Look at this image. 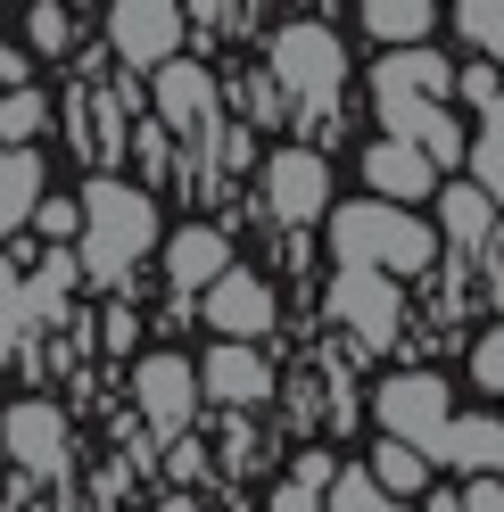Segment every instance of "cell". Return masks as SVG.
Listing matches in <instances>:
<instances>
[{
  "label": "cell",
  "mask_w": 504,
  "mask_h": 512,
  "mask_svg": "<svg viewBox=\"0 0 504 512\" xmlns=\"http://www.w3.org/2000/svg\"><path fill=\"white\" fill-rule=\"evenodd\" d=\"M83 248H75V265L100 281V290H116L124 273L141 265V256L157 248V199L141 182H116V174H91V190H83Z\"/></svg>",
  "instance_id": "1"
},
{
  "label": "cell",
  "mask_w": 504,
  "mask_h": 512,
  "mask_svg": "<svg viewBox=\"0 0 504 512\" xmlns=\"http://www.w3.org/2000/svg\"><path fill=\"white\" fill-rule=\"evenodd\" d=\"M331 256L339 273H430L438 265V232L405 207H381V199H356V207H331Z\"/></svg>",
  "instance_id": "2"
},
{
  "label": "cell",
  "mask_w": 504,
  "mask_h": 512,
  "mask_svg": "<svg viewBox=\"0 0 504 512\" xmlns=\"http://www.w3.org/2000/svg\"><path fill=\"white\" fill-rule=\"evenodd\" d=\"M265 83H273L298 116H314V124H323V116H331V100H339V83H348V50H339V34H331V25L298 17V25H281V34H273Z\"/></svg>",
  "instance_id": "3"
},
{
  "label": "cell",
  "mask_w": 504,
  "mask_h": 512,
  "mask_svg": "<svg viewBox=\"0 0 504 512\" xmlns=\"http://www.w3.org/2000/svg\"><path fill=\"white\" fill-rule=\"evenodd\" d=\"M372 413H381V430L389 446H405V455H447V422H455V397H447V380L438 372H397L372 389Z\"/></svg>",
  "instance_id": "4"
},
{
  "label": "cell",
  "mask_w": 504,
  "mask_h": 512,
  "mask_svg": "<svg viewBox=\"0 0 504 512\" xmlns=\"http://www.w3.org/2000/svg\"><path fill=\"white\" fill-rule=\"evenodd\" d=\"M331 323L348 331L356 347L381 356V347L405 339V290H397V281H381V273H339V281H331Z\"/></svg>",
  "instance_id": "5"
},
{
  "label": "cell",
  "mask_w": 504,
  "mask_h": 512,
  "mask_svg": "<svg viewBox=\"0 0 504 512\" xmlns=\"http://www.w3.org/2000/svg\"><path fill=\"white\" fill-rule=\"evenodd\" d=\"M133 413L157 430V438H191V422H199V372L174 356H141L133 364Z\"/></svg>",
  "instance_id": "6"
},
{
  "label": "cell",
  "mask_w": 504,
  "mask_h": 512,
  "mask_svg": "<svg viewBox=\"0 0 504 512\" xmlns=\"http://www.w3.org/2000/svg\"><path fill=\"white\" fill-rule=\"evenodd\" d=\"M265 215L281 223V232H298V223L331 215V166H323V157H314L306 141L265 157Z\"/></svg>",
  "instance_id": "7"
},
{
  "label": "cell",
  "mask_w": 504,
  "mask_h": 512,
  "mask_svg": "<svg viewBox=\"0 0 504 512\" xmlns=\"http://www.w3.org/2000/svg\"><path fill=\"white\" fill-rule=\"evenodd\" d=\"M182 34H191V17L174 9V0H116L108 9V50L124 58V67H166V58L182 50Z\"/></svg>",
  "instance_id": "8"
},
{
  "label": "cell",
  "mask_w": 504,
  "mask_h": 512,
  "mask_svg": "<svg viewBox=\"0 0 504 512\" xmlns=\"http://www.w3.org/2000/svg\"><path fill=\"white\" fill-rule=\"evenodd\" d=\"M207 306V331L215 339H232V347H257L265 331H273V314H281V298H273V281H257V273H224V281H215V290L199 298Z\"/></svg>",
  "instance_id": "9"
},
{
  "label": "cell",
  "mask_w": 504,
  "mask_h": 512,
  "mask_svg": "<svg viewBox=\"0 0 504 512\" xmlns=\"http://www.w3.org/2000/svg\"><path fill=\"white\" fill-rule=\"evenodd\" d=\"M157 133H182V141H199V133H215V75L207 67H191V58H166L157 67Z\"/></svg>",
  "instance_id": "10"
},
{
  "label": "cell",
  "mask_w": 504,
  "mask_h": 512,
  "mask_svg": "<svg viewBox=\"0 0 504 512\" xmlns=\"http://www.w3.org/2000/svg\"><path fill=\"white\" fill-rule=\"evenodd\" d=\"M199 397L232 405V413H257V405L273 397V364H265V347H232V339H215V347H207V372H199Z\"/></svg>",
  "instance_id": "11"
},
{
  "label": "cell",
  "mask_w": 504,
  "mask_h": 512,
  "mask_svg": "<svg viewBox=\"0 0 504 512\" xmlns=\"http://www.w3.org/2000/svg\"><path fill=\"white\" fill-rule=\"evenodd\" d=\"M0 438H9V455L25 463V471H67V413H58L50 397H25V405H9L0 413Z\"/></svg>",
  "instance_id": "12"
},
{
  "label": "cell",
  "mask_w": 504,
  "mask_h": 512,
  "mask_svg": "<svg viewBox=\"0 0 504 512\" xmlns=\"http://www.w3.org/2000/svg\"><path fill=\"white\" fill-rule=\"evenodd\" d=\"M224 273H232V240L215 232V223H182V232L166 240V281H174V290H199L207 298Z\"/></svg>",
  "instance_id": "13"
},
{
  "label": "cell",
  "mask_w": 504,
  "mask_h": 512,
  "mask_svg": "<svg viewBox=\"0 0 504 512\" xmlns=\"http://www.w3.org/2000/svg\"><path fill=\"white\" fill-rule=\"evenodd\" d=\"M364 182H372V199H381V207H414V199L438 190V166L414 157L405 141H372V149H364Z\"/></svg>",
  "instance_id": "14"
},
{
  "label": "cell",
  "mask_w": 504,
  "mask_h": 512,
  "mask_svg": "<svg viewBox=\"0 0 504 512\" xmlns=\"http://www.w3.org/2000/svg\"><path fill=\"white\" fill-rule=\"evenodd\" d=\"M455 91V67L438 50H389L372 67V100H447Z\"/></svg>",
  "instance_id": "15"
},
{
  "label": "cell",
  "mask_w": 504,
  "mask_h": 512,
  "mask_svg": "<svg viewBox=\"0 0 504 512\" xmlns=\"http://www.w3.org/2000/svg\"><path fill=\"white\" fill-rule=\"evenodd\" d=\"M447 463L471 479H504V413H455L447 422Z\"/></svg>",
  "instance_id": "16"
},
{
  "label": "cell",
  "mask_w": 504,
  "mask_h": 512,
  "mask_svg": "<svg viewBox=\"0 0 504 512\" xmlns=\"http://www.w3.org/2000/svg\"><path fill=\"white\" fill-rule=\"evenodd\" d=\"M438 240H447V248H488L496 240V207L480 199V190H471V182H455V190H438Z\"/></svg>",
  "instance_id": "17"
},
{
  "label": "cell",
  "mask_w": 504,
  "mask_h": 512,
  "mask_svg": "<svg viewBox=\"0 0 504 512\" xmlns=\"http://www.w3.org/2000/svg\"><path fill=\"white\" fill-rule=\"evenodd\" d=\"M430 25H438L430 0H364V34L389 50H430Z\"/></svg>",
  "instance_id": "18"
},
{
  "label": "cell",
  "mask_w": 504,
  "mask_h": 512,
  "mask_svg": "<svg viewBox=\"0 0 504 512\" xmlns=\"http://www.w3.org/2000/svg\"><path fill=\"white\" fill-rule=\"evenodd\" d=\"M463 157H471V190H480L488 207H504V100L496 108H480V133H463Z\"/></svg>",
  "instance_id": "19"
},
{
  "label": "cell",
  "mask_w": 504,
  "mask_h": 512,
  "mask_svg": "<svg viewBox=\"0 0 504 512\" xmlns=\"http://www.w3.org/2000/svg\"><path fill=\"white\" fill-rule=\"evenodd\" d=\"M34 207H42V157L34 149H9V157H0V240H9Z\"/></svg>",
  "instance_id": "20"
},
{
  "label": "cell",
  "mask_w": 504,
  "mask_h": 512,
  "mask_svg": "<svg viewBox=\"0 0 504 512\" xmlns=\"http://www.w3.org/2000/svg\"><path fill=\"white\" fill-rule=\"evenodd\" d=\"M364 471H372V488H381L389 504H397V496H422V488H430V463H422V455H405V446H381V455H372Z\"/></svg>",
  "instance_id": "21"
},
{
  "label": "cell",
  "mask_w": 504,
  "mask_h": 512,
  "mask_svg": "<svg viewBox=\"0 0 504 512\" xmlns=\"http://www.w3.org/2000/svg\"><path fill=\"white\" fill-rule=\"evenodd\" d=\"M42 124H50V100H42L34 83H17L9 100H0V141H34Z\"/></svg>",
  "instance_id": "22"
},
{
  "label": "cell",
  "mask_w": 504,
  "mask_h": 512,
  "mask_svg": "<svg viewBox=\"0 0 504 512\" xmlns=\"http://www.w3.org/2000/svg\"><path fill=\"white\" fill-rule=\"evenodd\" d=\"M455 25H463V42H480V50H488V67L504 58V0H463Z\"/></svg>",
  "instance_id": "23"
},
{
  "label": "cell",
  "mask_w": 504,
  "mask_h": 512,
  "mask_svg": "<svg viewBox=\"0 0 504 512\" xmlns=\"http://www.w3.org/2000/svg\"><path fill=\"white\" fill-rule=\"evenodd\" d=\"M323 512H397V504L372 488V471H331V504Z\"/></svg>",
  "instance_id": "24"
},
{
  "label": "cell",
  "mask_w": 504,
  "mask_h": 512,
  "mask_svg": "<svg viewBox=\"0 0 504 512\" xmlns=\"http://www.w3.org/2000/svg\"><path fill=\"white\" fill-rule=\"evenodd\" d=\"M75 281H83V265H75V256H42V273H34V290H25V298H34V314H50L58 298L75 290Z\"/></svg>",
  "instance_id": "25"
},
{
  "label": "cell",
  "mask_w": 504,
  "mask_h": 512,
  "mask_svg": "<svg viewBox=\"0 0 504 512\" xmlns=\"http://www.w3.org/2000/svg\"><path fill=\"white\" fill-rule=\"evenodd\" d=\"M471 380H480L488 397H504V323H488L480 339H471Z\"/></svg>",
  "instance_id": "26"
},
{
  "label": "cell",
  "mask_w": 504,
  "mask_h": 512,
  "mask_svg": "<svg viewBox=\"0 0 504 512\" xmlns=\"http://www.w3.org/2000/svg\"><path fill=\"white\" fill-rule=\"evenodd\" d=\"M34 223H42L50 240H75V232H83V207H75V199H50V190H42V207H34Z\"/></svg>",
  "instance_id": "27"
},
{
  "label": "cell",
  "mask_w": 504,
  "mask_h": 512,
  "mask_svg": "<svg viewBox=\"0 0 504 512\" xmlns=\"http://www.w3.org/2000/svg\"><path fill=\"white\" fill-rule=\"evenodd\" d=\"M25 34H34V50H67L75 25H67V9H34V17H25Z\"/></svg>",
  "instance_id": "28"
},
{
  "label": "cell",
  "mask_w": 504,
  "mask_h": 512,
  "mask_svg": "<svg viewBox=\"0 0 504 512\" xmlns=\"http://www.w3.org/2000/svg\"><path fill=\"white\" fill-rule=\"evenodd\" d=\"M124 149H133V157H141L149 174H166V166H174V141L157 133V124H141V133H124Z\"/></svg>",
  "instance_id": "29"
},
{
  "label": "cell",
  "mask_w": 504,
  "mask_h": 512,
  "mask_svg": "<svg viewBox=\"0 0 504 512\" xmlns=\"http://www.w3.org/2000/svg\"><path fill=\"white\" fill-rule=\"evenodd\" d=\"M455 91H463L471 108H496V100H504V75H496V67H471V75H455Z\"/></svg>",
  "instance_id": "30"
},
{
  "label": "cell",
  "mask_w": 504,
  "mask_h": 512,
  "mask_svg": "<svg viewBox=\"0 0 504 512\" xmlns=\"http://www.w3.org/2000/svg\"><path fill=\"white\" fill-rule=\"evenodd\" d=\"M100 339H108V347H133V339H141V314H133V306H108Z\"/></svg>",
  "instance_id": "31"
},
{
  "label": "cell",
  "mask_w": 504,
  "mask_h": 512,
  "mask_svg": "<svg viewBox=\"0 0 504 512\" xmlns=\"http://www.w3.org/2000/svg\"><path fill=\"white\" fill-rule=\"evenodd\" d=\"M265 512H323V496H314V488H298V479H281Z\"/></svg>",
  "instance_id": "32"
},
{
  "label": "cell",
  "mask_w": 504,
  "mask_h": 512,
  "mask_svg": "<svg viewBox=\"0 0 504 512\" xmlns=\"http://www.w3.org/2000/svg\"><path fill=\"white\" fill-rule=\"evenodd\" d=\"M463 512H504V479H471V488H463Z\"/></svg>",
  "instance_id": "33"
},
{
  "label": "cell",
  "mask_w": 504,
  "mask_h": 512,
  "mask_svg": "<svg viewBox=\"0 0 504 512\" xmlns=\"http://www.w3.org/2000/svg\"><path fill=\"white\" fill-rule=\"evenodd\" d=\"M290 479H298V488H314V496H323V488H331V455H306V463H298Z\"/></svg>",
  "instance_id": "34"
},
{
  "label": "cell",
  "mask_w": 504,
  "mask_h": 512,
  "mask_svg": "<svg viewBox=\"0 0 504 512\" xmlns=\"http://www.w3.org/2000/svg\"><path fill=\"white\" fill-rule=\"evenodd\" d=\"M174 471H182V479H199V471H207V455H199L191 438H174Z\"/></svg>",
  "instance_id": "35"
},
{
  "label": "cell",
  "mask_w": 504,
  "mask_h": 512,
  "mask_svg": "<svg viewBox=\"0 0 504 512\" xmlns=\"http://www.w3.org/2000/svg\"><path fill=\"white\" fill-rule=\"evenodd\" d=\"M0 83H9V91L25 83V67H17V58H9V50H0Z\"/></svg>",
  "instance_id": "36"
},
{
  "label": "cell",
  "mask_w": 504,
  "mask_h": 512,
  "mask_svg": "<svg viewBox=\"0 0 504 512\" xmlns=\"http://www.w3.org/2000/svg\"><path fill=\"white\" fill-rule=\"evenodd\" d=\"M157 512H207L199 496H166V504H157Z\"/></svg>",
  "instance_id": "37"
},
{
  "label": "cell",
  "mask_w": 504,
  "mask_h": 512,
  "mask_svg": "<svg viewBox=\"0 0 504 512\" xmlns=\"http://www.w3.org/2000/svg\"><path fill=\"white\" fill-rule=\"evenodd\" d=\"M430 512H463V496H430Z\"/></svg>",
  "instance_id": "38"
}]
</instances>
